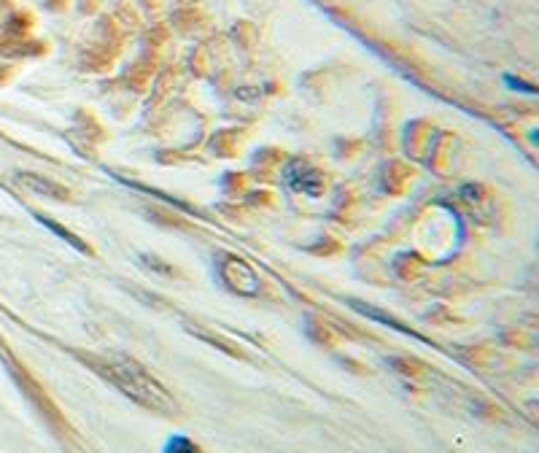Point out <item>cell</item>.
I'll use <instances>...</instances> for the list:
<instances>
[{
    "label": "cell",
    "mask_w": 539,
    "mask_h": 453,
    "mask_svg": "<svg viewBox=\"0 0 539 453\" xmlns=\"http://www.w3.org/2000/svg\"><path fill=\"white\" fill-rule=\"evenodd\" d=\"M108 381H114L124 394H130L135 402H141L146 408L160 410V413H173L176 405H173V397L168 391L162 389L160 383L154 381L141 365L135 362H127V359H119V362H111L106 370Z\"/></svg>",
    "instance_id": "6da1fadb"
},
{
    "label": "cell",
    "mask_w": 539,
    "mask_h": 453,
    "mask_svg": "<svg viewBox=\"0 0 539 453\" xmlns=\"http://www.w3.org/2000/svg\"><path fill=\"white\" fill-rule=\"evenodd\" d=\"M221 276H224V281H227L232 289H238L240 294H257L259 276L246 265V262H243V259H238V257L224 259V265H221Z\"/></svg>",
    "instance_id": "7a4b0ae2"
},
{
    "label": "cell",
    "mask_w": 539,
    "mask_h": 453,
    "mask_svg": "<svg viewBox=\"0 0 539 453\" xmlns=\"http://www.w3.org/2000/svg\"><path fill=\"white\" fill-rule=\"evenodd\" d=\"M17 181L19 187L30 189V192H36L41 197H49V200H71V192L62 184H54V181L36 176V173H19Z\"/></svg>",
    "instance_id": "3957f363"
}]
</instances>
